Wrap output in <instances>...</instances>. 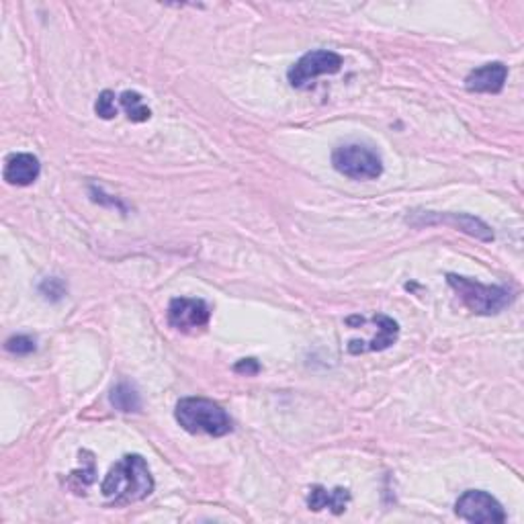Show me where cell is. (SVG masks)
Segmentation results:
<instances>
[{"label": "cell", "mask_w": 524, "mask_h": 524, "mask_svg": "<svg viewBox=\"0 0 524 524\" xmlns=\"http://www.w3.org/2000/svg\"><path fill=\"white\" fill-rule=\"evenodd\" d=\"M121 107L125 109V113H128V119L129 121L134 123H144L148 121V119L152 117V111L148 104L144 103L142 95L136 93V90H125V93L121 95Z\"/></svg>", "instance_id": "4fadbf2b"}, {"label": "cell", "mask_w": 524, "mask_h": 524, "mask_svg": "<svg viewBox=\"0 0 524 524\" xmlns=\"http://www.w3.org/2000/svg\"><path fill=\"white\" fill-rule=\"evenodd\" d=\"M342 68V58L337 52L316 50L305 54L289 68L287 79L293 88H305L313 79L321 74H337Z\"/></svg>", "instance_id": "5b68a950"}, {"label": "cell", "mask_w": 524, "mask_h": 524, "mask_svg": "<svg viewBox=\"0 0 524 524\" xmlns=\"http://www.w3.org/2000/svg\"><path fill=\"white\" fill-rule=\"evenodd\" d=\"M111 403L121 412H139V408H142L139 394L129 386V383H119V386L111 391Z\"/></svg>", "instance_id": "5bb4252c"}, {"label": "cell", "mask_w": 524, "mask_h": 524, "mask_svg": "<svg viewBox=\"0 0 524 524\" xmlns=\"http://www.w3.org/2000/svg\"><path fill=\"white\" fill-rule=\"evenodd\" d=\"M332 164L340 174L353 180H373L383 174L381 156L365 144L338 146L332 154Z\"/></svg>", "instance_id": "277c9868"}, {"label": "cell", "mask_w": 524, "mask_h": 524, "mask_svg": "<svg viewBox=\"0 0 524 524\" xmlns=\"http://www.w3.org/2000/svg\"><path fill=\"white\" fill-rule=\"evenodd\" d=\"M101 492L113 506H128L146 500L154 492V478L142 455H125L111 467Z\"/></svg>", "instance_id": "6da1fadb"}, {"label": "cell", "mask_w": 524, "mask_h": 524, "mask_svg": "<svg viewBox=\"0 0 524 524\" xmlns=\"http://www.w3.org/2000/svg\"><path fill=\"white\" fill-rule=\"evenodd\" d=\"M4 348L12 354H29L37 346H35V340L31 337H23V334H21V337H12L6 340Z\"/></svg>", "instance_id": "e0dca14e"}, {"label": "cell", "mask_w": 524, "mask_h": 524, "mask_svg": "<svg viewBox=\"0 0 524 524\" xmlns=\"http://www.w3.org/2000/svg\"><path fill=\"white\" fill-rule=\"evenodd\" d=\"M174 418L191 435L226 437L232 432V418L226 414L220 403L205 397H185L177 403Z\"/></svg>", "instance_id": "7a4b0ae2"}, {"label": "cell", "mask_w": 524, "mask_h": 524, "mask_svg": "<svg viewBox=\"0 0 524 524\" xmlns=\"http://www.w3.org/2000/svg\"><path fill=\"white\" fill-rule=\"evenodd\" d=\"M234 371L236 373H246V375H256L258 371H261V365H258L254 359H244L234 367Z\"/></svg>", "instance_id": "ac0fdd59"}, {"label": "cell", "mask_w": 524, "mask_h": 524, "mask_svg": "<svg viewBox=\"0 0 524 524\" xmlns=\"http://www.w3.org/2000/svg\"><path fill=\"white\" fill-rule=\"evenodd\" d=\"M41 172L39 160L33 154H12L6 158L4 164V180L9 185L29 187L35 183Z\"/></svg>", "instance_id": "30bf717a"}, {"label": "cell", "mask_w": 524, "mask_h": 524, "mask_svg": "<svg viewBox=\"0 0 524 524\" xmlns=\"http://www.w3.org/2000/svg\"><path fill=\"white\" fill-rule=\"evenodd\" d=\"M446 283L457 293L467 310L478 313V316H495L512 302V293L506 287H498V285H484L470 277L453 275V272L446 275Z\"/></svg>", "instance_id": "3957f363"}, {"label": "cell", "mask_w": 524, "mask_h": 524, "mask_svg": "<svg viewBox=\"0 0 524 524\" xmlns=\"http://www.w3.org/2000/svg\"><path fill=\"white\" fill-rule=\"evenodd\" d=\"M80 463H82V470H80V471H72V473H70L68 486L72 487V490H74L76 494H82V495H85V494H87V487H88L90 484H93V481H95V475H96L93 453H90V455H88V465H87V470H85V461L80 459Z\"/></svg>", "instance_id": "9a60e30c"}, {"label": "cell", "mask_w": 524, "mask_h": 524, "mask_svg": "<svg viewBox=\"0 0 524 524\" xmlns=\"http://www.w3.org/2000/svg\"><path fill=\"white\" fill-rule=\"evenodd\" d=\"M435 221H449L453 226L463 229L465 234L479 237V240L484 242H492L494 240V234L490 226H486L484 221L478 220V218H471V215H465V213H446V215H438V213H428L424 215V220L420 223H435Z\"/></svg>", "instance_id": "7c38bea8"}, {"label": "cell", "mask_w": 524, "mask_h": 524, "mask_svg": "<svg viewBox=\"0 0 524 524\" xmlns=\"http://www.w3.org/2000/svg\"><path fill=\"white\" fill-rule=\"evenodd\" d=\"M455 512L459 519L475 524H494L506 522V512L498 500L487 492L470 490L465 492L455 504Z\"/></svg>", "instance_id": "8992f818"}, {"label": "cell", "mask_w": 524, "mask_h": 524, "mask_svg": "<svg viewBox=\"0 0 524 524\" xmlns=\"http://www.w3.org/2000/svg\"><path fill=\"white\" fill-rule=\"evenodd\" d=\"M351 502V494L345 487H334V490H326L321 486H313L310 494H307V506L313 512L330 508L334 514H342L346 510V504Z\"/></svg>", "instance_id": "8fae6325"}, {"label": "cell", "mask_w": 524, "mask_h": 524, "mask_svg": "<svg viewBox=\"0 0 524 524\" xmlns=\"http://www.w3.org/2000/svg\"><path fill=\"white\" fill-rule=\"evenodd\" d=\"M373 320H375V326L379 328V334H375V338L369 342L351 340V345H348V353L362 354V353L386 351V348H389L397 340L400 326H397L395 320H391L389 316H383V313H377Z\"/></svg>", "instance_id": "9c48e42d"}, {"label": "cell", "mask_w": 524, "mask_h": 524, "mask_svg": "<svg viewBox=\"0 0 524 524\" xmlns=\"http://www.w3.org/2000/svg\"><path fill=\"white\" fill-rule=\"evenodd\" d=\"M95 111L101 119H113L117 115L115 95L111 93V90H103V93L99 95V99H96V103H95Z\"/></svg>", "instance_id": "2e32d148"}, {"label": "cell", "mask_w": 524, "mask_h": 524, "mask_svg": "<svg viewBox=\"0 0 524 524\" xmlns=\"http://www.w3.org/2000/svg\"><path fill=\"white\" fill-rule=\"evenodd\" d=\"M212 318V310L204 299L177 297L169 305V324L180 332H193L205 328Z\"/></svg>", "instance_id": "52a82bcc"}, {"label": "cell", "mask_w": 524, "mask_h": 524, "mask_svg": "<svg viewBox=\"0 0 524 524\" xmlns=\"http://www.w3.org/2000/svg\"><path fill=\"white\" fill-rule=\"evenodd\" d=\"M55 287H64V285H62L60 279H47V281L41 285V293H46V297L47 293H54V299H58L64 291H55Z\"/></svg>", "instance_id": "d6986e66"}, {"label": "cell", "mask_w": 524, "mask_h": 524, "mask_svg": "<svg viewBox=\"0 0 524 524\" xmlns=\"http://www.w3.org/2000/svg\"><path fill=\"white\" fill-rule=\"evenodd\" d=\"M508 68L502 62H492L481 68H475L465 79V88L470 93H490L498 95L506 85Z\"/></svg>", "instance_id": "ba28073f"}]
</instances>
